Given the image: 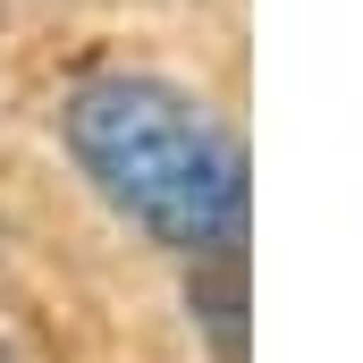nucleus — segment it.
Listing matches in <instances>:
<instances>
[{"label":"nucleus","instance_id":"obj_1","mask_svg":"<svg viewBox=\"0 0 363 363\" xmlns=\"http://www.w3.org/2000/svg\"><path fill=\"white\" fill-rule=\"evenodd\" d=\"M60 127L77 169L101 186V203H118L144 237L203 254L245 228V152L194 93L118 68L68 93Z\"/></svg>","mask_w":363,"mask_h":363}]
</instances>
